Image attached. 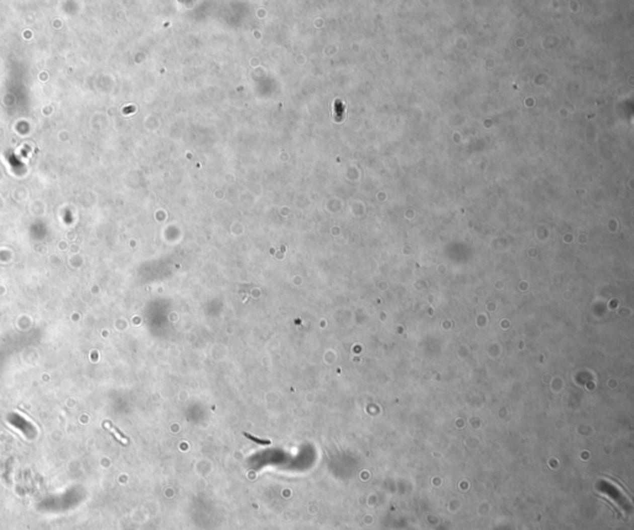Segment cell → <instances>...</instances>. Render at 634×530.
<instances>
[{"label": "cell", "mask_w": 634, "mask_h": 530, "mask_svg": "<svg viewBox=\"0 0 634 530\" xmlns=\"http://www.w3.org/2000/svg\"><path fill=\"white\" fill-rule=\"evenodd\" d=\"M244 436H246V437H248V438H249V440H252V441H254V442H257V443H259V445H270V441H269V440H262V438H258V437H255V436H253V435H251V434H248V432H244Z\"/></svg>", "instance_id": "cell-2"}, {"label": "cell", "mask_w": 634, "mask_h": 530, "mask_svg": "<svg viewBox=\"0 0 634 530\" xmlns=\"http://www.w3.org/2000/svg\"><path fill=\"white\" fill-rule=\"evenodd\" d=\"M106 426H107V427H108V429H109V430H111V431H113V434H114V435H115V436H117V438H118V440H120V441H122V442H123V443H127V441H128V440H127V437H125V436H124V435H123V434H122V432H120V431H118V430H117V427H114V426H113V425H111V424H108V422H107V424H106Z\"/></svg>", "instance_id": "cell-1"}]
</instances>
